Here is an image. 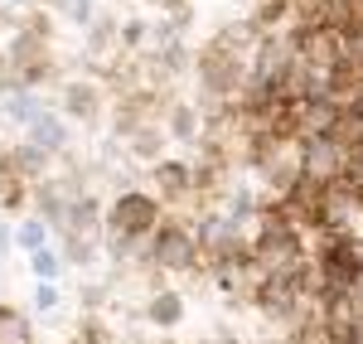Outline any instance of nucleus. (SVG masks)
Segmentation results:
<instances>
[{"label":"nucleus","instance_id":"obj_1","mask_svg":"<svg viewBox=\"0 0 363 344\" xmlns=\"http://www.w3.org/2000/svg\"><path fill=\"white\" fill-rule=\"evenodd\" d=\"M160 218H165V204L155 199L150 189H140V184H131V189H116L112 209L102 213V228H107V243H145L150 233L160 228Z\"/></svg>","mask_w":363,"mask_h":344},{"label":"nucleus","instance_id":"obj_2","mask_svg":"<svg viewBox=\"0 0 363 344\" xmlns=\"http://www.w3.org/2000/svg\"><path fill=\"white\" fill-rule=\"evenodd\" d=\"M194 83H199L203 112H213V107H223V102H238V92L247 83V63H238L233 54H223V49L208 39V44H199V54H194Z\"/></svg>","mask_w":363,"mask_h":344},{"label":"nucleus","instance_id":"obj_3","mask_svg":"<svg viewBox=\"0 0 363 344\" xmlns=\"http://www.w3.org/2000/svg\"><path fill=\"white\" fill-rule=\"evenodd\" d=\"M145 253H150V267H155V272H165V277L199 272L194 223H184V218H160V228L145 238Z\"/></svg>","mask_w":363,"mask_h":344},{"label":"nucleus","instance_id":"obj_4","mask_svg":"<svg viewBox=\"0 0 363 344\" xmlns=\"http://www.w3.org/2000/svg\"><path fill=\"white\" fill-rule=\"evenodd\" d=\"M344 160H349V150L335 136H301V170L310 184H339Z\"/></svg>","mask_w":363,"mask_h":344},{"label":"nucleus","instance_id":"obj_5","mask_svg":"<svg viewBox=\"0 0 363 344\" xmlns=\"http://www.w3.org/2000/svg\"><path fill=\"white\" fill-rule=\"evenodd\" d=\"M150 194L160 204H189L194 199V160L160 155V160L150 165Z\"/></svg>","mask_w":363,"mask_h":344},{"label":"nucleus","instance_id":"obj_6","mask_svg":"<svg viewBox=\"0 0 363 344\" xmlns=\"http://www.w3.org/2000/svg\"><path fill=\"white\" fill-rule=\"evenodd\" d=\"M58 112L68 116V121L97 126L102 112H107V92H102L97 78H73V83H63V92H58Z\"/></svg>","mask_w":363,"mask_h":344},{"label":"nucleus","instance_id":"obj_7","mask_svg":"<svg viewBox=\"0 0 363 344\" xmlns=\"http://www.w3.org/2000/svg\"><path fill=\"white\" fill-rule=\"evenodd\" d=\"M25 141H34L39 150H49V155H68V145H73V126H68V116L54 112V107H44V112L34 116L25 126Z\"/></svg>","mask_w":363,"mask_h":344},{"label":"nucleus","instance_id":"obj_8","mask_svg":"<svg viewBox=\"0 0 363 344\" xmlns=\"http://www.w3.org/2000/svg\"><path fill=\"white\" fill-rule=\"evenodd\" d=\"M262 34H267V29H262V25L247 15V20H228V25H218V29H213V44H218L223 54H233L238 63H247V68H252Z\"/></svg>","mask_w":363,"mask_h":344},{"label":"nucleus","instance_id":"obj_9","mask_svg":"<svg viewBox=\"0 0 363 344\" xmlns=\"http://www.w3.org/2000/svg\"><path fill=\"white\" fill-rule=\"evenodd\" d=\"M160 126H165V136H169V141H179V145H199L203 116H199V107H194V102L165 97V107H160Z\"/></svg>","mask_w":363,"mask_h":344},{"label":"nucleus","instance_id":"obj_10","mask_svg":"<svg viewBox=\"0 0 363 344\" xmlns=\"http://www.w3.org/2000/svg\"><path fill=\"white\" fill-rule=\"evenodd\" d=\"M0 160H5V170L20 174L25 184H34V179H44V174L54 170V155H49V150H39L34 141H15V145H5V150H0Z\"/></svg>","mask_w":363,"mask_h":344},{"label":"nucleus","instance_id":"obj_11","mask_svg":"<svg viewBox=\"0 0 363 344\" xmlns=\"http://www.w3.org/2000/svg\"><path fill=\"white\" fill-rule=\"evenodd\" d=\"M126 150H131V160H145V165H155L160 155H169V136L160 121H145V126H136L131 136H126Z\"/></svg>","mask_w":363,"mask_h":344},{"label":"nucleus","instance_id":"obj_12","mask_svg":"<svg viewBox=\"0 0 363 344\" xmlns=\"http://www.w3.org/2000/svg\"><path fill=\"white\" fill-rule=\"evenodd\" d=\"M184 311H189V306H184V296L165 287V291H155V296L145 301V311H140V316L150 320L155 330H174V325H184Z\"/></svg>","mask_w":363,"mask_h":344},{"label":"nucleus","instance_id":"obj_13","mask_svg":"<svg viewBox=\"0 0 363 344\" xmlns=\"http://www.w3.org/2000/svg\"><path fill=\"white\" fill-rule=\"evenodd\" d=\"M0 344H39L34 320L25 311H15V306H5V301H0Z\"/></svg>","mask_w":363,"mask_h":344},{"label":"nucleus","instance_id":"obj_14","mask_svg":"<svg viewBox=\"0 0 363 344\" xmlns=\"http://www.w3.org/2000/svg\"><path fill=\"white\" fill-rule=\"evenodd\" d=\"M49 223H44V218H39V213H34V218H20V223H15V248H20V253H39V248H49Z\"/></svg>","mask_w":363,"mask_h":344},{"label":"nucleus","instance_id":"obj_15","mask_svg":"<svg viewBox=\"0 0 363 344\" xmlns=\"http://www.w3.org/2000/svg\"><path fill=\"white\" fill-rule=\"evenodd\" d=\"M116 20L112 15H97L92 25H87V58H97V54H112L116 49Z\"/></svg>","mask_w":363,"mask_h":344},{"label":"nucleus","instance_id":"obj_16","mask_svg":"<svg viewBox=\"0 0 363 344\" xmlns=\"http://www.w3.org/2000/svg\"><path fill=\"white\" fill-rule=\"evenodd\" d=\"M44 107H49V102H44V97H34V92H10V97H5V116H10V121H20V126H29Z\"/></svg>","mask_w":363,"mask_h":344},{"label":"nucleus","instance_id":"obj_17","mask_svg":"<svg viewBox=\"0 0 363 344\" xmlns=\"http://www.w3.org/2000/svg\"><path fill=\"white\" fill-rule=\"evenodd\" d=\"M63 267H68V262H63V253H58L54 243L39 248V253H29V272H34V282H58Z\"/></svg>","mask_w":363,"mask_h":344},{"label":"nucleus","instance_id":"obj_18","mask_svg":"<svg viewBox=\"0 0 363 344\" xmlns=\"http://www.w3.org/2000/svg\"><path fill=\"white\" fill-rule=\"evenodd\" d=\"M252 20L262 29H281L291 20V0H252Z\"/></svg>","mask_w":363,"mask_h":344},{"label":"nucleus","instance_id":"obj_19","mask_svg":"<svg viewBox=\"0 0 363 344\" xmlns=\"http://www.w3.org/2000/svg\"><path fill=\"white\" fill-rule=\"evenodd\" d=\"M54 10L68 20V25H92L97 20V0H54Z\"/></svg>","mask_w":363,"mask_h":344},{"label":"nucleus","instance_id":"obj_20","mask_svg":"<svg viewBox=\"0 0 363 344\" xmlns=\"http://www.w3.org/2000/svg\"><path fill=\"white\" fill-rule=\"evenodd\" d=\"M160 10H165V25L174 29V34H184V29L194 25V5H189V0H165Z\"/></svg>","mask_w":363,"mask_h":344},{"label":"nucleus","instance_id":"obj_21","mask_svg":"<svg viewBox=\"0 0 363 344\" xmlns=\"http://www.w3.org/2000/svg\"><path fill=\"white\" fill-rule=\"evenodd\" d=\"M58 301H63L58 282H39V287H34V311H39V316H54V311H58Z\"/></svg>","mask_w":363,"mask_h":344},{"label":"nucleus","instance_id":"obj_22","mask_svg":"<svg viewBox=\"0 0 363 344\" xmlns=\"http://www.w3.org/2000/svg\"><path fill=\"white\" fill-rule=\"evenodd\" d=\"M10 248H15V228H10V223H0V257H5Z\"/></svg>","mask_w":363,"mask_h":344},{"label":"nucleus","instance_id":"obj_23","mask_svg":"<svg viewBox=\"0 0 363 344\" xmlns=\"http://www.w3.org/2000/svg\"><path fill=\"white\" fill-rule=\"evenodd\" d=\"M199 344H242V340H238V335H203Z\"/></svg>","mask_w":363,"mask_h":344},{"label":"nucleus","instance_id":"obj_24","mask_svg":"<svg viewBox=\"0 0 363 344\" xmlns=\"http://www.w3.org/2000/svg\"><path fill=\"white\" fill-rule=\"evenodd\" d=\"M257 344H286V335H281V330H277V335H272V340H257Z\"/></svg>","mask_w":363,"mask_h":344},{"label":"nucleus","instance_id":"obj_25","mask_svg":"<svg viewBox=\"0 0 363 344\" xmlns=\"http://www.w3.org/2000/svg\"><path fill=\"white\" fill-rule=\"evenodd\" d=\"M145 5H165V0H145Z\"/></svg>","mask_w":363,"mask_h":344},{"label":"nucleus","instance_id":"obj_26","mask_svg":"<svg viewBox=\"0 0 363 344\" xmlns=\"http://www.w3.org/2000/svg\"><path fill=\"white\" fill-rule=\"evenodd\" d=\"M68 344H83V340H68Z\"/></svg>","mask_w":363,"mask_h":344}]
</instances>
